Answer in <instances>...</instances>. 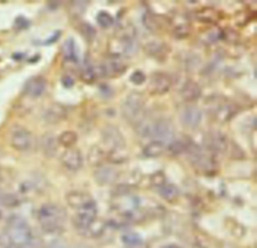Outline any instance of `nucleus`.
<instances>
[{
    "label": "nucleus",
    "instance_id": "3",
    "mask_svg": "<svg viewBox=\"0 0 257 248\" xmlns=\"http://www.w3.org/2000/svg\"><path fill=\"white\" fill-rule=\"evenodd\" d=\"M142 133L147 137H151L154 141H160L165 144V142H172L174 138V126L171 121L167 119L156 120L148 125H142Z\"/></svg>",
    "mask_w": 257,
    "mask_h": 248
},
{
    "label": "nucleus",
    "instance_id": "25",
    "mask_svg": "<svg viewBox=\"0 0 257 248\" xmlns=\"http://www.w3.org/2000/svg\"><path fill=\"white\" fill-rule=\"evenodd\" d=\"M80 78L81 79L87 82V84H92L93 81H95L97 78H99V73H98V67L94 66L92 64H88L85 65L82 68V72L80 74Z\"/></svg>",
    "mask_w": 257,
    "mask_h": 248
},
{
    "label": "nucleus",
    "instance_id": "37",
    "mask_svg": "<svg viewBox=\"0 0 257 248\" xmlns=\"http://www.w3.org/2000/svg\"><path fill=\"white\" fill-rule=\"evenodd\" d=\"M81 29V32H82V35L84 37H87L88 39H92L95 37V34H96V31L94 30V27L91 25V24H88V23H84L80 26Z\"/></svg>",
    "mask_w": 257,
    "mask_h": 248
},
{
    "label": "nucleus",
    "instance_id": "15",
    "mask_svg": "<svg viewBox=\"0 0 257 248\" xmlns=\"http://www.w3.org/2000/svg\"><path fill=\"white\" fill-rule=\"evenodd\" d=\"M143 22L152 32H161L170 24L169 19L159 15H154V13H147L143 18Z\"/></svg>",
    "mask_w": 257,
    "mask_h": 248
},
{
    "label": "nucleus",
    "instance_id": "17",
    "mask_svg": "<svg viewBox=\"0 0 257 248\" xmlns=\"http://www.w3.org/2000/svg\"><path fill=\"white\" fill-rule=\"evenodd\" d=\"M144 49L149 57L158 61L165 60L170 52L169 46L161 41H151L145 46Z\"/></svg>",
    "mask_w": 257,
    "mask_h": 248
},
{
    "label": "nucleus",
    "instance_id": "8",
    "mask_svg": "<svg viewBox=\"0 0 257 248\" xmlns=\"http://www.w3.org/2000/svg\"><path fill=\"white\" fill-rule=\"evenodd\" d=\"M102 140L105 146L109 148V151L124 150L126 147V141L123 134L115 126H107L103 129Z\"/></svg>",
    "mask_w": 257,
    "mask_h": 248
},
{
    "label": "nucleus",
    "instance_id": "43",
    "mask_svg": "<svg viewBox=\"0 0 257 248\" xmlns=\"http://www.w3.org/2000/svg\"><path fill=\"white\" fill-rule=\"evenodd\" d=\"M73 248H93V247L87 244H78V245H75Z\"/></svg>",
    "mask_w": 257,
    "mask_h": 248
},
{
    "label": "nucleus",
    "instance_id": "36",
    "mask_svg": "<svg viewBox=\"0 0 257 248\" xmlns=\"http://www.w3.org/2000/svg\"><path fill=\"white\" fill-rule=\"evenodd\" d=\"M45 244L44 241H42L40 238L38 237H34L32 236L30 240H28L23 246H21L20 248H44Z\"/></svg>",
    "mask_w": 257,
    "mask_h": 248
},
{
    "label": "nucleus",
    "instance_id": "28",
    "mask_svg": "<svg viewBox=\"0 0 257 248\" xmlns=\"http://www.w3.org/2000/svg\"><path fill=\"white\" fill-rule=\"evenodd\" d=\"M196 17L199 21L206 22V23H213L214 21H216L218 19L217 12L211 8L200 9L199 11L196 12Z\"/></svg>",
    "mask_w": 257,
    "mask_h": 248
},
{
    "label": "nucleus",
    "instance_id": "12",
    "mask_svg": "<svg viewBox=\"0 0 257 248\" xmlns=\"http://www.w3.org/2000/svg\"><path fill=\"white\" fill-rule=\"evenodd\" d=\"M61 161L64 166L70 171L80 170L83 164L81 153L75 148L66 149L61 156Z\"/></svg>",
    "mask_w": 257,
    "mask_h": 248
},
{
    "label": "nucleus",
    "instance_id": "20",
    "mask_svg": "<svg viewBox=\"0 0 257 248\" xmlns=\"http://www.w3.org/2000/svg\"><path fill=\"white\" fill-rule=\"evenodd\" d=\"M93 200L92 196L88 193L81 191H73L66 195V202L69 207L76 210L80 209L85 203Z\"/></svg>",
    "mask_w": 257,
    "mask_h": 248
},
{
    "label": "nucleus",
    "instance_id": "1",
    "mask_svg": "<svg viewBox=\"0 0 257 248\" xmlns=\"http://www.w3.org/2000/svg\"><path fill=\"white\" fill-rule=\"evenodd\" d=\"M41 228L47 233H58L64 228L66 213L61 206L48 203L42 205L37 213Z\"/></svg>",
    "mask_w": 257,
    "mask_h": 248
},
{
    "label": "nucleus",
    "instance_id": "27",
    "mask_svg": "<svg viewBox=\"0 0 257 248\" xmlns=\"http://www.w3.org/2000/svg\"><path fill=\"white\" fill-rule=\"evenodd\" d=\"M77 141H78V135L73 131H65L58 138L59 145H62L66 149L74 148Z\"/></svg>",
    "mask_w": 257,
    "mask_h": 248
},
{
    "label": "nucleus",
    "instance_id": "19",
    "mask_svg": "<svg viewBox=\"0 0 257 248\" xmlns=\"http://www.w3.org/2000/svg\"><path fill=\"white\" fill-rule=\"evenodd\" d=\"M66 117V108L60 104L50 105L45 113V121L48 124H59Z\"/></svg>",
    "mask_w": 257,
    "mask_h": 248
},
{
    "label": "nucleus",
    "instance_id": "38",
    "mask_svg": "<svg viewBox=\"0 0 257 248\" xmlns=\"http://www.w3.org/2000/svg\"><path fill=\"white\" fill-rule=\"evenodd\" d=\"M152 184L156 187H161L162 185H164L165 182V176L162 172H157L152 176V180H151Z\"/></svg>",
    "mask_w": 257,
    "mask_h": 248
},
{
    "label": "nucleus",
    "instance_id": "14",
    "mask_svg": "<svg viewBox=\"0 0 257 248\" xmlns=\"http://www.w3.org/2000/svg\"><path fill=\"white\" fill-rule=\"evenodd\" d=\"M98 72L101 77H112L120 76L124 74L127 70V65L118 59H112L107 62L97 65Z\"/></svg>",
    "mask_w": 257,
    "mask_h": 248
},
{
    "label": "nucleus",
    "instance_id": "13",
    "mask_svg": "<svg viewBox=\"0 0 257 248\" xmlns=\"http://www.w3.org/2000/svg\"><path fill=\"white\" fill-rule=\"evenodd\" d=\"M238 112L237 107L229 102H220L213 108V116L218 122L230 121Z\"/></svg>",
    "mask_w": 257,
    "mask_h": 248
},
{
    "label": "nucleus",
    "instance_id": "21",
    "mask_svg": "<svg viewBox=\"0 0 257 248\" xmlns=\"http://www.w3.org/2000/svg\"><path fill=\"white\" fill-rule=\"evenodd\" d=\"M106 230V223L102 220L96 219L88 227H85L79 233L87 238H98L101 237Z\"/></svg>",
    "mask_w": 257,
    "mask_h": 248
},
{
    "label": "nucleus",
    "instance_id": "32",
    "mask_svg": "<svg viewBox=\"0 0 257 248\" xmlns=\"http://www.w3.org/2000/svg\"><path fill=\"white\" fill-rule=\"evenodd\" d=\"M122 241L124 245L127 247H130L132 245H135L137 243H140L143 241L142 237L139 235L138 233L135 232H127L122 236Z\"/></svg>",
    "mask_w": 257,
    "mask_h": 248
},
{
    "label": "nucleus",
    "instance_id": "22",
    "mask_svg": "<svg viewBox=\"0 0 257 248\" xmlns=\"http://www.w3.org/2000/svg\"><path fill=\"white\" fill-rule=\"evenodd\" d=\"M166 151V146L160 141H151L143 149V154L148 158H156L162 156Z\"/></svg>",
    "mask_w": 257,
    "mask_h": 248
},
{
    "label": "nucleus",
    "instance_id": "33",
    "mask_svg": "<svg viewBox=\"0 0 257 248\" xmlns=\"http://www.w3.org/2000/svg\"><path fill=\"white\" fill-rule=\"evenodd\" d=\"M173 33H174V36L179 39L187 37L190 34V26L187 24L177 25L173 31Z\"/></svg>",
    "mask_w": 257,
    "mask_h": 248
},
{
    "label": "nucleus",
    "instance_id": "35",
    "mask_svg": "<svg viewBox=\"0 0 257 248\" xmlns=\"http://www.w3.org/2000/svg\"><path fill=\"white\" fill-rule=\"evenodd\" d=\"M130 80H131L132 84H134L136 86H141L146 81V75L141 71H136L131 75Z\"/></svg>",
    "mask_w": 257,
    "mask_h": 248
},
{
    "label": "nucleus",
    "instance_id": "41",
    "mask_svg": "<svg viewBox=\"0 0 257 248\" xmlns=\"http://www.w3.org/2000/svg\"><path fill=\"white\" fill-rule=\"evenodd\" d=\"M127 248H149V245L147 243H145L144 241H142L138 244H135L133 246H130V247H127Z\"/></svg>",
    "mask_w": 257,
    "mask_h": 248
},
{
    "label": "nucleus",
    "instance_id": "42",
    "mask_svg": "<svg viewBox=\"0 0 257 248\" xmlns=\"http://www.w3.org/2000/svg\"><path fill=\"white\" fill-rule=\"evenodd\" d=\"M161 248H181L179 245L174 244V243H170V244H166L164 246H162Z\"/></svg>",
    "mask_w": 257,
    "mask_h": 248
},
{
    "label": "nucleus",
    "instance_id": "31",
    "mask_svg": "<svg viewBox=\"0 0 257 248\" xmlns=\"http://www.w3.org/2000/svg\"><path fill=\"white\" fill-rule=\"evenodd\" d=\"M96 21L98 25L103 27V29H110L113 24V17L109 12L101 11L98 12V15L96 16Z\"/></svg>",
    "mask_w": 257,
    "mask_h": 248
},
{
    "label": "nucleus",
    "instance_id": "34",
    "mask_svg": "<svg viewBox=\"0 0 257 248\" xmlns=\"http://www.w3.org/2000/svg\"><path fill=\"white\" fill-rule=\"evenodd\" d=\"M223 35V32L218 29H211L207 31V35L205 38V41L207 44L214 43V41L219 40Z\"/></svg>",
    "mask_w": 257,
    "mask_h": 248
},
{
    "label": "nucleus",
    "instance_id": "30",
    "mask_svg": "<svg viewBox=\"0 0 257 248\" xmlns=\"http://www.w3.org/2000/svg\"><path fill=\"white\" fill-rule=\"evenodd\" d=\"M64 56L67 61H76V44L74 38H68L64 45Z\"/></svg>",
    "mask_w": 257,
    "mask_h": 248
},
{
    "label": "nucleus",
    "instance_id": "39",
    "mask_svg": "<svg viewBox=\"0 0 257 248\" xmlns=\"http://www.w3.org/2000/svg\"><path fill=\"white\" fill-rule=\"evenodd\" d=\"M44 248H68V245L63 239H54L45 245Z\"/></svg>",
    "mask_w": 257,
    "mask_h": 248
},
{
    "label": "nucleus",
    "instance_id": "9",
    "mask_svg": "<svg viewBox=\"0 0 257 248\" xmlns=\"http://www.w3.org/2000/svg\"><path fill=\"white\" fill-rule=\"evenodd\" d=\"M202 121L201 109L195 106L185 107L180 114V122L185 128L195 129Z\"/></svg>",
    "mask_w": 257,
    "mask_h": 248
},
{
    "label": "nucleus",
    "instance_id": "4",
    "mask_svg": "<svg viewBox=\"0 0 257 248\" xmlns=\"http://www.w3.org/2000/svg\"><path fill=\"white\" fill-rule=\"evenodd\" d=\"M122 113L128 122L140 125L145 113V102L142 94L139 93L128 94L122 107Z\"/></svg>",
    "mask_w": 257,
    "mask_h": 248
},
{
    "label": "nucleus",
    "instance_id": "24",
    "mask_svg": "<svg viewBox=\"0 0 257 248\" xmlns=\"http://www.w3.org/2000/svg\"><path fill=\"white\" fill-rule=\"evenodd\" d=\"M58 138H55L53 135H47L44 137L42 140V149H44V153L48 157H53L56 152H58Z\"/></svg>",
    "mask_w": 257,
    "mask_h": 248
},
{
    "label": "nucleus",
    "instance_id": "29",
    "mask_svg": "<svg viewBox=\"0 0 257 248\" xmlns=\"http://www.w3.org/2000/svg\"><path fill=\"white\" fill-rule=\"evenodd\" d=\"M190 145L189 141H172L169 145V151L172 155H181L183 153H186L188 147Z\"/></svg>",
    "mask_w": 257,
    "mask_h": 248
},
{
    "label": "nucleus",
    "instance_id": "7",
    "mask_svg": "<svg viewBox=\"0 0 257 248\" xmlns=\"http://www.w3.org/2000/svg\"><path fill=\"white\" fill-rule=\"evenodd\" d=\"M205 146L211 153H225L227 152L228 146H229V140L225 134L220 131H211L209 132L204 139Z\"/></svg>",
    "mask_w": 257,
    "mask_h": 248
},
{
    "label": "nucleus",
    "instance_id": "2",
    "mask_svg": "<svg viewBox=\"0 0 257 248\" xmlns=\"http://www.w3.org/2000/svg\"><path fill=\"white\" fill-rule=\"evenodd\" d=\"M7 237L13 246L20 248L32 237V229L23 218L13 216L8 221Z\"/></svg>",
    "mask_w": 257,
    "mask_h": 248
},
{
    "label": "nucleus",
    "instance_id": "18",
    "mask_svg": "<svg viewBox=\"0 0 257 248\" xmlns=\"http://www.w3.org/2000/svg\"><path fill=\"white\" fill-rule=\"evenodd\" d=\"M182 99L185 102H195L197 101L202 94V91L200 86L194 80H187L183 85L181 91H180Z\"/></svg>",
    "mask_w": 257,
    "mask_h": 248
},
{
    "label": "nucleus",
    "instance_id": "5",
    "mask_svg": "<svg viewBox=\"0 0 257 248\" xmlns=\"http://www.w3.org/2000/svg\"><path fill=\"white\" fill-rule=\"evenodd\" d=\"M97 207L95 200L85 203L80 209L77 210V214L74 218V225L78 232L88 227L92 222L96 219Z\"/></svg>",
    "mask_w": 257,
    "mask_h": 248
},
{
    "label": "nucleus",
    "instance_id": "11",
    "mask_svg": "<svg viewBox=\"0 0 257 248\" xmlns=\"http://www.w3.org/2000/svg\"><path fill=\"white\" fill-rule=\"evenodd\" d=\"M48 87V80L44 77H32L25 82L24 93L31 98L36 99L45 93Z\"/></svg>",
    "mask_w": 257,
    "mask_h": 248
},
{
    "label": "nucleus",
    "instance_id": "6",
    "mask_svg": "<svg viewBox=\"0 0 257 248\" xmlns=\"http://www.w3.org/2000/svg\"><path fill=\"white\" fill-rule=\"evenodd\" d=\"M10 143L13 149L19 152H25L32 147L33 137L28 130L22 127H16L11 131Z\"/></svg>",
    "mask_w": 257,
    "mask_h": 248
},
{
    "label": "nucleus",
    "instance_id": "10",
    "mask_svg": "<svg viewBox=\"0 0 257 248\" xmlns=\"http://www.w3.org/2000/svg\"><path fill=\"white\" fill-rule=\"evenodd\" d=\"M172 87V80L166 74L157 73L151 77L149 92L155 95H162L168 93Z\"/></svg>",
    "mask_w": 257,
    "mask_h": 248
},
{
    "label": "nucleus",
    "instance_id": "23",
    "mask_svg": "<svg viewBox=\"0 0 257 248\" xmlns=\"http://www.w3.org/2000/svg\"><path fill=\"white\" fill-rule=\"evenodd\" d=\"M159 193L160 195L162 196L163 199H165L166 201L170 202V203H173L175 201H177V199L179 198L180 195V192L179 189L173 185V184H164L161 187H159Z\"/></svg>",
    "mask_w": 257,
    "mask_h": 248
},
{
    "label": "nucleus",
    "instance_id": "40",
    "mask_svg": "<svg viewBox=\"0 0 257 248\" xmlns=\"http://www.w3.org/2000/svg\"><path fill=\"white\" fill-rule=\"evenodd\" d=\"M74 84H75V81H74V79L73 78H71L70 77H64V78H63V85L65 87V88H69V87H71V86H74Z\"/></svg>",
    "mask_w": 257,
    "mask_h": 248
},
{
    "label": "nucleus",
    "instance_id": "26",
    "mask_svg": "<svg viewBox=\"0 0 257 248\" xmlns=\"http://www.w3.org/2000/svg\"><path fill=\"white\" fill-rule=\"evenodd\" d=\"M88 159L92 165L101 166L103 162L107 159V154L99 147H93L88 155Z\"/></svg>",
    "mask_w": 257,
    "mask_h": 248
},
{
    "label": "nucleus",
    "instance_id": "16",
    "mask_svg": "<svg viewBox=\"0 0 257 248\" xmlns=\"http://www.w3.org/2000/svg\"><path fill=\"white\" fill-rule=\"evenodd\" d=\"M119 177V173L111 167L102 166L98 167L95 173L94 178L97 184L99 185H109L115 182Z\"/></svg>",
    "mask_w": 257,
    "mask_h": 248
}]
</instances>
